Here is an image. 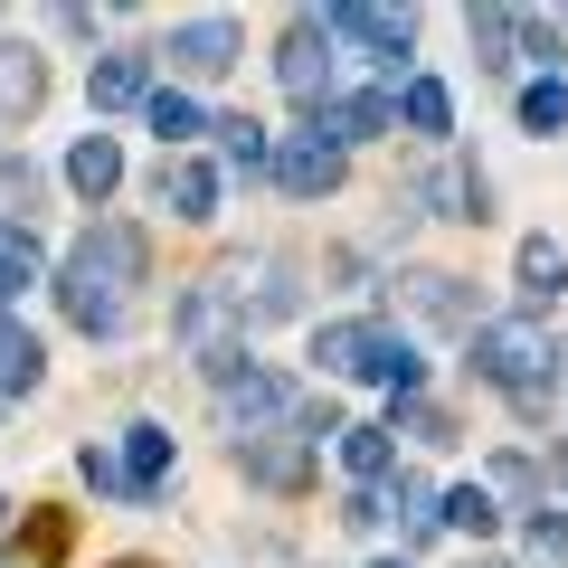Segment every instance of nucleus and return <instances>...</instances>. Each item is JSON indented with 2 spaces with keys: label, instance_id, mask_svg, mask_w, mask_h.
Wrapping results in <instances>:
<instances>
[{
  "label": "nucleus",
  "instance_id": "36",
  "mask_svg": "<svg viewBox=\"0 0 568 568\" xmlns=\"http://www.w3.org/2000/svg\"><path fill=\"white\" fill-rule=\"evenodd\" d=\"M549 484H568V446H559V455H549Z\"/></svg>",
  "mask_w": 568,
  "mask_h": 568
},
{
  "label": "nucleus",
  "instance_id": "14",
  "mask_svg": "<svg viewBox=\"0 0 568 568\" xmlns=\"http://www.w3.org/2000/svg\"><path fill=\"white\" fill-rule=\"evenodd\" d=\"M67 190H77L85 209H104V200L123 190V142H114V133H85L77 152H67Z\"/></svg>",
  "mask_w": 568,
  "mask_h": 568
},
{
  "label": "nucleus",
  "instance_id": "40",
  "mask_svg": "<svg viewBox=\"0 0 568 568\" xmlns=\"http://www.w3.org/2000/svg\"><path fill=\"white\" fill-rule=\"evenodd\" d=\"M484 568H503V559H484Z\"/></svg>",
  "mask_w": 568,
  "mask_h": 568
},
{
  "label": "nucleus",
  "instance_id": "37",
  "mask_svg": "<svg viewBox=\"0 0 568 568\" xmlns=\"http://www.w3.org/2000/svg\"><path fill=\"white\" fill-rule=\"evenodd\" d=\"M379 568H417V559H379Z\"/></svg>",
  "mask_w": 568,
  "mask_h": 568
},
{
  "label": "nucleus",
  "instance_id": "3",
  "mask_svg": "<svg viewBox=\"0 0 568 568\" xmlns=\"http://www.w3.org/2000/svg\"><path fill=\"white\" fill-rule=\"evenodd\" d=\"M323 39L351 48L361 67H379L388 85H407V58H417V20L407 10H369V0H332L323 10Z\"/></svg>",
  "mask_w": 568,
  "mask_h": 568
},
{
  "label": "nucleus",
  "instance_id": "2",
  "mask_svg": "<svg viewBox=\"0 0 568 568\" xmlns=\"http://www.w3.org/2000/svg\"><path fill=\"white\" fill-rule=\"evenodd\" d=\"M474 379H493L521 417H540L549 407V388H559V342H549L540 323H474Z\"/></svg>",
  "mask_w": 568,
  "mask_h": 568
},
{
  "label": "nucleus",
  "instance_id": "17",
  "mask_svg": "<svg viewBox=\"0 0 568 568\" xmlns=\"http://www.w3.org/2000/svg\"><path fill=\"white\" fill-rule=\"evenodd\" d=\"M407 200H426L436 219H493L484 171H426V181H407Z\"/></svg>",
  "mask_w": 568,
  "mask_h": 568
},
{
  "label": "nucleus",
  "instance_id": "5",
  "mask_svg": "<svg viewBox=\"0 0 568 568\" xmlns=\"http://www.w3.org/2000/svg\"><path fill=\"white\" fill-rule=\"evenodd\" d=\"M294 417H304V388L275 379V369L246 361L237 379H219V426H227V446H237V436H265V426H294Z\"/></svg>",
  "mask_w": 568,
  "mask_h": 568
},
{
  "label": "nucleus",
  "instance_id": "13",
  "mask_svg": "<svg viewBox=\"0 0 568 568\" xmlns=\"http://www.w3.org/2000/svg\"><path fill=\"white\" fill-rule=\"evenodd\" d=\"M85 95H95V114H123V104H152V48H114V58H95Z\"/></svg>",
  "mask_w": 568,
  "mask_h": 568
},
{
  "label": "nucleus",
  "instance_id": "23",
  "mask_svg": "<svg viewBox=\"0 0 568 568\" xmlns=\"http://www.w3.org/2000/svg\"><path fill=\"white\" fill-rule=\"evenodd\" d=\"M559 294H568V246L521 237V304H559Z\"/></svg>",
  "mask_w": 568,
  "mask_h": 568
},
{
  "label": "nucleus",
  "instance_id": "41",
  "mask_svg": "<svg viewBox=\"0 0 568 568\" xmlns=\"http://www.w3.org/2000/svg\"><path fill=\"white\" fill-rule=\"evenodd\" d=\"M0 511H10V503H0Z\"/></svg>",
  "mask_w": 568,
  "mask_h": 568
},
{
  "label": "nucleus",
  "instance_id": "30",
  "mask_svg": "<svg viewBox=\"0 0 568 568\" xmlns=\"http://www.w3.org/2000/svg\"><path fill=\"white\" fill-rule=\"evenodd\" d=\"M398 426H407V436H417V446H455V426L436 417V407H426V398H398Z\"/></svg>",
  "mask_w": 568,
  "mask_h": 568
},
{
  "label": "nucleus",
  "instance_id": "22",
  "mask_svg": "<svg viewBox=\"0 0 568 568\" xmlns=\"http://www.w3.org/2000/svg\"><path fill=\"white\" fill-rule=\"evenodd\" d=\"M39 265H48L39 227H29V219H0V313L20 304V284H39Z\"/></svg>",
  "mask_w": 568,
  "mask_h": 568
},
{
  "label": "nucleus",
  "instance_id": "9",
  "mask_svg": "<svg viewBox=\"0 0 568 568\" xmlns=\"http://www.w3.org/2000/svg\"><path fill=\"white\" fill-rule=\"evenodd\" d=\"M171 67H181V77H227V67H237V20H219V10H209V20H181L171 29V48H162Z\"/></svg>",
  "mask_w": 568,
  "mask_h": 568
},
{
  "label": "nucleus",
  "instance_id": "24",
  "mask_svg": "<svg viewBox=\"0 0 568 568\" xmlns=\"http://www.w3.org/2000/svg\"><path fill=\"white\" fill-rule=\"evenodd\" d=\"M142 123H152V133H162V152H181L190 133H209L200 95H181V85H152V104H142Z\"/></svg>",
  "mask_w": 568,
  "mask_h": 568
},
{
  "label": "nucleus",
  "instance_id": "35",
  "mask_svg": "<svg viewBox=\"0 0 568 568\" xmlns=\"http://www.w3.org/2000/svg\"><path fill=\"white\" fill-rule=\"evenodd\" d=\"M342 521H351V530H379V521H388V503H379V493H351Z\"/></svg>",
  "mask_w": 568,
  "mask_h": 568
},
{
  "label": "nucleus",
  "instance_id": "33",
  "mask_svg": "<svg viewBox=\"0 0 568 568\" xmlns=\"http://www.w3.org/2000/svg\"><path fill=\"white\" fill-rule=\"evenodd\" d=\"M493 484H503V493H540V465H530V455H503V465H493Z\"/></svg>",
  "mask_w": 568,
  "mask_h": 568
},
{
  "label": "nucleus",
  "instance_id": "29",
  "mask_svg": "<svg viewBox=\"0 0 568 568\" xmlns=\"http://www.w3.org/2000/svg\"><path fill=\"white\" fill-rule=\"evenodd\" d=\"M568 123V85L559 77H530L521 85V133H559Z\"/></svg>",
  "mask_w": 568,
  "mask_h": 568
},
{
  "label": "nucleus",
  "instance_id": "21",
  "mask_svg": "<svg viewBox=\"0 0 568 568\" xmlns=\"http://www.w3.org/2000/svg\"><path fill=\"white\" fill-rule=\"evenodd\" d=\"M388 95H398V123H407L417 142H446V133H455V95H446L436 77H407V85H388Z\"/></svg>",
  "mask_w": 568,
  "mask_h": 568
},
{
  "label": "nucleus",
  "instance_id": "26",
  "mask_svg": "<svg viewBox=\"0 0 568 568\" xmlns=\"http://www.w3.org/2000/svg\"><path fill=\"white\" fill-rule=\"evenodd\" d=\"M361 351H369V323H323L313 332V369H323V379H351Z\"/></svg>",
  "mask_w": 568,
  "mask_h": 568
},
{
  "label": "nucleus",
  "instance_id": "11",
  "mask_svg": "<svg viewBox=\"0 0 568 568\" xmlns=\"http://www.w3.org/2000/svg\"><path fill=\"white\" fill-rule=\"evenodd\" d=\"M351 379H369V388H388V398H417V379H426V361H417V342L407 332H388V323H369V351H361V369Z\"/></svg>",
  "mask_w": 568,
  "mask_h": 568
},
{
  "label": "nucleus",
  "instance_id": "7",
  "mask_svg": "<svg viewBox=\"0 0 568 568\" xmlns=\"http://www.w3.org/2000/svg\"><path fill=\"white\" fill-rule=\"evenodd\" d=\"M275 77H284V95L304 104H332V39H323V10H294L284 20V48H275Z\"/></svg>",
  "mask_w": 568,
  "mask_h": 568
},
{
  "label": "nucleus",
  "instance_id": "31",
  "mask_svg": "<svg viewBox=\"0 0 568 568\" xmlns=\"http://www.w3.org/2000/svg\"><path fill=\"white\" fill-rule=\"evenodd\" d=\"M530 549H540V559H568V511H559V503L530 511Z\"/></svg>",
  "mask_w": 568,
  "mask_h": 568
},
{
  "label": "nucleus",
  "instance_id": "10",
  "mask_svg": "<svg viewBox=\"0 0 568 568\" xmlns=\"http://www.w3.org/2000/svg\"><path fill=\"white\" fill-rule=\"evenodd\" d=\"M152 200H162L181 227H209V219H219V171H209V162H190V152H171V162H162V181H152Z\"/></svg>",
  "mask_w": 568,
  "mask_h": 568
},
{
  "label": "nucleus",
  "instance_id": "19",
  "mask_svg": "<svg viewBox=\"0 0 568 568\" xmlns=\"http://www.w3.org/2000/svg\"><path fill=\"white\" fill-rule=\"evenodd\" d=\"M465 39H474L484 77H511L521 67V10H465Z\"/></svg>",
  "mask_w": 568,
  "mask_h": 568
},
{
  "label": "nucleus",
  "instance_id": "8",
  "mask_svg": "<svg viewBox=\"0 0 568 568\" xmlns=\"http://www.w3.org/2000/svg\"><path fill=\"white\" fill-rule=\"evenodd\" d=\"M265 171H275L294 200H332V190H342V171H351V152H342V142H323V133H284Z\"/></svg>",
  "mask_w": 568,
  "mask_h": 568
},
{
  "label": "nucleus",
  "instance_id": "12",
  "mask_svg": "<svg viewBox=\"0 0 568 568\" xmlns=\"http://www.w3.org/2000/svg\"><path fill=\"white\" fill-rule=\"evenodd\" d=\"M398 304L417 313V323H436V332H474V304H465V275H398Z\"/></svg>",
  "mask_w": 568,
  "mask_h": 568
},
{
  "label": "nucleus",
  "instance_id": "32",
  "mask_svg": "<svg viewBox=\"0 0 568 568\" xmlns=\"http://www.w3.org/2000/svg\"><path fill=\"white\" fill-rule=\"evenodd\" d=\"M77 474H85V484L104 493V503H123V465H114L104 446H85V455H77Z\"/></svg>",
  "mask_w": 568,
  "mask_h": 568
},
{
  "label": "nucleus",
  "instance_id": "34",
  "mask_svg": "<svg viewBox=\"0 0 568 568\" xmlns=\"http://www.w3.org/2000/svg\"><path fill=\"white\" fill-rule=\"evenodd\" d=\"M58 549H67V521H58V511H48V521H29V559H58Z\"/></svg>",
  "mask_w": 568,
  "mask_h": 568
},
{
  "label": "nucleus",
  "instance_id": "25",
  "mask_svg": "<svg viewBox=\"0 0 568 568\" xmlns=\"http://www.w3.org/2000/svg\"><path fill=\"white\" fill-rule=\"evenodd\" d=\"M209 133H219L227 171H265V162H275V133H265L256 114H219V123H209Z\"/></svg>",
  "mask_w": 568,
  "mask_h": 568
},
{
  "label": "nucleus",
  "instance_id": "18",
  "mask_svg": "<svg viewBox=\"0 0 568 568\" xmlns=\"http://www.w3.org/2000/svg\"><path fill=\"white\" fill-rule=\"evenodd\" d=\"M332 446H342V474H351V484L379 493V484H388V465H398V426H342Z\"/></svg>",
  "mask_w": 568,
  "mask_h": 568
},
{
  "label": "nucleus",
  "instance_id": "6",
  "mask_svg": "<svg viewBox=\"0 0 568 568\" xmlns=\"http://www.w3.org/2000/svg\"><path fill=\"white\" fill-rule=\"evenodd\" d=\"M313 436H304V417L294 426H265V436H237V474L246 484H265V493H304L313 484Z\"/></svg>",
  "mask_w": 568,
  "mask_h": 568
},
{
  "label": "nucleus",
  "instance_id": "27",
  "mask_svg": "<svg viewBox=\"0 0 568 568\" xmlns=\"http://www.w3.org/2000/svg\"><path fill=\"white\" fill-rule=\"evenodd\" d=\"M436 521H446V530H465V540H484V530L503 521V511H493V493H484V484H455L446 503H436Z\"/></svg>",
  "mask_w": 568,
  "mask_h": 568
},
{
  "label": "nucleus",
  "instance_id": "20",
  "mask_svg": "<svg viewBox=\"0 0 568 568\" xmlns=\"http://www.w3.org/2000/svg\"><path fill=\"white\" fill-rule=\"evenodd\" d=\"M39 379H48V351H39V332L0 313V407H10V398H29Z\"/></svg>",
  "mask_w": 568,
  "mask_h": 568
},
{
  "label": "nucleus",
  "instance_id": "4",
  "mask_svg": "<svg viewBox=\"0 0 568 568\" xmlns=\"http://www.w3.org/2000/svg\"><path fill=\"white\" fill-rule=\"evenodd\" d=\"M171 332H181V351L209 379H237L246 369V323H237V304H227V284H190L181 304H171Z\"/></svg>",
  "mask_w": 568,
  "mask_h": 568
},
{
  "label": "nucleus",
  "instance_id": "15",
  "mask_svg": "<svg viewBox=\"0 0 568 568\" xmlns=\"http://www.w3.org/2000/svg\"><path fill=\"white\" fill-rule=\"evenodd\" d=\"M39 95H48V58L29 39H0V123L39 114Z\"/></svg>",
  "mask_w": 568,
  "mask_h": 568
},
{
  "label": "nucleus",
  "instance_id": "39",
  "mask_svg": "<svg viewBox=\"0 0 568 568\" xmlns=\"http://www.w3.org/2000/svg\"><path fill=\"white\" fill-rule=\"evenodd\" d=\"M114 568H142V559H114Z\"/></svg>",
  "mask_w": 568,
  "mask_h": 568
},
{
  "label": "nucleus",
  "instance_id": "16",
  "mask_svg": "<svg viewBox=\"0 0 568 568\" xmlns=\"http://www.w3.org/2000/svg\"><path fill=\"white\" fill-rule=\"evenodd\" d=\"M123 503H152V493H162V474H171V436L162 426H123Z\"/></svg>",
  "mask_w": 568,
  "mask_h": 568
},
{
  "label": "nucleus",
  "instance_id": "1",
  "mask_svg": "<svg viewBox=\"0 0 568 568\" xmlns=\"http://www.w3.org/2000/svg\"><path fill=\"white\" fill-rule=\"evenodd\" d=\"M133 284H142V227L95 219L58 256V313L77 332H95V342H123L133 332Z\"/></svg>",
  "mask_w": 568,
  "mask_h": 568
},
{
  "label": "nucleus",
  "instance_id": "28",
  "mask_svg": "<svg viewBox=\"0 0 568 568\" xmlns=\"http://www.w3.org/2000/svg\"><path fill=\"white\" fill-rule=\"evenodd\" d=\"M559 58H568V29H559V20H540V10H521V67L559 77Z\"/></svg>",
  "mask_w": 568,
  "mask_h": 568
},
{
  "label": "nucleus",
  "instance_id": "38",
  "mask_svg": "<svg viewBox=\"0 0 568 568\" xmlns=\"http://www.w3.org/2000/svg\"><path fill=\"white\" fill-rule=\"evenodd\" d=\"M559 379H568V351H559Z\"/></svg>",
  "mask_w": 568,
  "mask_h": 568
}]
</instances>
